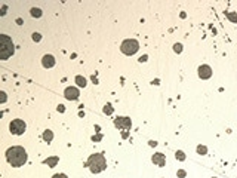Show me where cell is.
I'll return each instance as SVG.
<instances>
[{
  "label": "cell",
  "instance_id": "5",
  "mask_svg": "<svg viewBox=\"0 0 237 178\" xmlns=\"http://www.w3.org/2000/svg\"><path fill=\"white\" fill-rule=\"evenodd\" d=\"M25 128H27V125H25V122L21 120V119H15V120H12L11 125H9L11 132L15 134V135H22V134L25 132Z\"/></svg>",
  "mask_w": 237,
  "mask_h": 178
},
{
  "label": "cell",
  "instance_id": "20",
  "mask_svg": "<svg viewBox=\"0 0 237 178\" xmlns=\"http://www.w3.org/2000/svg\"><path fill=\"white\" fill-rule=\"evenodd\" d=\"M52 178H68V177H67L65 174H55Z\"/></svg>",
  "mask_w": 237,
  "mask_h": 178
},
{
  "label": "cell",
  "instance_id": "10",
  "mask_svg": "<svg viewBox=\"0 0 237 178\" xmlns=\"http://www.w3.org/2000/svg\"><path fill=\"white\" fill-rule=\"evenodd\" d=\"M42 64H43V67L51 68V67H53V65H55V58H53L52 55H45V56H43V59H42Z\"/></svg>",
  "mask_w": 237,
  "mask_h": 178
},
{
  "label": "cell",
  "instance_id": "19",
  "mask_svg": "<svg viewBox=\"0 0 237 178\" xmlns=\"http://www.w3.org/2000/svg\"><path fill=\"white\" fill-rule=\"evenodd\" d=\"M104 111H105L107 114L113 113V109H111V106H110V104H107V106H105V109H104Z\"/></svg>",
  "mask_w": 237,
  "mask_h": 178
},
{
  "label": "cell",
  "instance_id": "6",
  "mask_svg": "<svg viewBox=\"0 0 237 178\" xmlns=\"http://www.w3.org/2000/svg\"><path fill=\"white\" fill-rule=\"evenodd\" d=\"M114 125L117 128H122V129H131L132 122L129 117H117V119H114Z\"/></svg>",
  "mask_w": 237,
  "mask_h": 178
},
{
  "label": "cell",
  "instance_id": "9",
  "mask_svg": "<svg viewBox=\"0 0 237 178\" xmlns=\"http://www.w3.org/2000/svg\"><path fill=\"white\" fill-rule=\"evenodd\" d=\"M151 160H153L157 166H160V168H163V166L166 165V159H165V154H163V153H156V154H153Z\"/></svg>",
  "mask_w": 237,
  "mask_h": 178
},
{
  "label": "cell",
  "instance_id": "24",
  "mask_svg": "<svg viewBox=\"0 0 237 178\" xmlns=\"http://www.w3.org/2000/svg\"><path fill=\"white\" fill-rule=\"evenodd\" d=\"M139 61H141V62H142V61H147V55H144V56H141V58H139Z\"/></svg>",
  "mask_w": 237,
  "mask_h": 178
},
{
  "label": "cell",
  "instance_id": "15",
  "mask_svg": "<svg viewBox=\"0 0 237 178\" xmlns=\"http://www.w3.org/2000/svg\"><path fill=\"white\" fill-rule=\"evenodd\" d=\"M175 157H176L178 160H185V154H184V151H181V150H178V151L175 153Z\"/></svg>",
  "mask_w": 237,
  "mask_h": 178
},
{
  "label": "cell",
  "instance_id": "1",
  "mask_svg": "<svg viewBox=\"0 0 237 178\" xmlns=\"http://www.w3.org/2000/svg\"><path fill=\"white\" fill-rule=\"evenodd\" d=\"M6 159L9 165H12L14 168H20L27 162V151L24 150V147H20V145L11 147L6 151Z\"/></svg>",
  "mask_w": 237,
  "mask_h": 178
},
{
  "label": "cell",
  "instance_id": "25",
  "mask_svg": "<svg viewBox=\"0 0 237 178\" xmlns=\"http://www.w3.org/2000/svg\"><path fill=\"white\" fill-rule=\"evenodd\" d=\"M150 145H153V147H156V145H157V143H156V141H150Z\"/></svg>",
  "mask_w": 237,
  "mask_h": 178
},
{
  "label": "cell",
  "instance_id": "12",
  "mask_svg": "<svg viewBox=\"0 0 237 178\" xmlns=\"http://www.w3.org/2000/svg\"><path fill=\"white\" fill-rule=\"evenodd\" d=\"M76 83L80 86V88H85L86 86V79L83 76H76Z\"/></svg>",
  "mask_w": 237,
  "mask_h": 178
},
{
  "label": "cell",
  "instance_id": "16",
  "mask_svg": "<svg viewBox=\"0 0 237 178\" xmlns=\"http://www.w3.org/2000/svg\"><path fill=\"white\" fill-rule=\"evenodd\" d=\"M31 15H33V17H36V18H39V17H42V11H40V9L33 8V9H31Z\"/></svg>",
  "mask_w": 237,
  "mask_h": 178
},
{
  "label": "cell",
  "instance_id": "7",
  "mask_svg": "<svg viewBox=\"0 0 237 178\" xmlns=\"http://www.w3.org/2000/svg\"><path fill=\"white\" fill-rule=\"evenodd\" d=\"M64 95H65V98H67V100L73 101V100H77L80 94H79V89H77V88L68 86V88L65 89V92H64Z\"/></svg>",
  "mask_w": 237,
  "mask_h": 178
},
{
  "label": "cell",
  "instance_id": "14",
  "mask_svg": "<svg viewBox=\"0 0 237 178\" xmlns=\"http://www.w3.org/2000/svg\"><path fill=\"white\" fill-rule=\"evenodd\" d=\"M227 18L231 21V22H237V14H233V12H225Z\"/></svg>",
  "mask_w": 237,
  "mask_h": 178
},
{
  "label": "cell",
  "instance_id": "11",
  "mask_svg": "<svg viewBox=\"0 0 237 178\" xmlns=\"http://www.w3.org/2000/svg\"><path fill=\"white\" fill-rule=\"evenodd\" d=\"M58 160H59V159H58V157L55 156V157H49V159H46V160H45L43 163H46L48 166H51V168H53V166H56V163H58Z\"/></svg>",
  "mask_w": 237,
  "mask_h": 178
},
{
  "label": "cell",
  "instance_id": "22",
  "mask_svg": "<svg viewBox=\"0 0 237 178\" xmlns=\"http://www.w3.org/2000/svg\"><path fill=\"white\" fill-rule=\"evenodd\" d=\"M185 175H187V172H185V171H178V177H179V178H184Z\"/></svg>",
  "mask_w": 237,
  "mask_h": 178
},
{
  "label": "cell",
  "instance_id": "2",
  "mask_svg": "<svg viewBox=\"0 0 237 178\" xmlns=\"http://www.w3.org/2000/svg\"><path fill=\"white\" fill-rule=\"evenodd\" d=\"M86 166L90 169V172L93 174H98V172H102L105 168H107V162H105V157L102 153H95L92 154L87 162H86Z\"/></svg>",
  "mask_w": 237,
  "mask_h": 178
},
{
  "label": "cell",
  "instance_id": "8",
  "mask_svg": "<svg viewBox=\"0 0 237 178\" xmlns=\"http://www.w3.org/2000/svg\"><path fill=\"white\" fill-rule=\"evenodd\" d=\"M210 76H212V68H210L209 65H200V67H199V77H200V79L206 80V79H209Z\"/></svg>",
  "mask_w": 237,
  "mask_h": 178
},
{
  "label": "cell",
  "instance_id": "13",
  "mask_svg": "<svg viewBox=\"0 0 237 178\" xmlns=\"http://www.w3.org/2000/svg\"><path fill=\"white\" fill-rule=\"evenodd\" d=\"M52 138H53L52 131H45V132H43V140H45L46 143H51V141H52Z\"/></svg>",
  "mask_w": 237,
  "mask_h": 178
},
{
  "label": "cell",
  "instance_id": "18",
  "mask_svg": "<svg viewBox=\"0 0 237 178\" xmlns=\"http://www.w3.org/2000/svg\"><path fill=\"white\" fill-rule=\"evenodd\" d=\"M173 51H175V52H178V54H179V52H181V51H182V46H181V45H179V43H176V45H175V46H173Z\"/></svg>",
  "mask_w": 237,
  "mask_h": 178
},
{
  "label": "cell",
  "instance_id": "4",
  "mask_svg": "<svg viewBox=\"0 0 237 178\" xmlns=\"http://www.w3.org/2000/svg\"><path fill=\"white\" fill-rule=\"evenodd\" d=\"M138 49H139V43H138V40H135V39H126V40H123V43L120 45V51H122L125 55H134V54L138 52Z\"/></svg>",
  "mask_w": 237,
  "mask_h": 178
},
{
  "label": "cell",
  "instance_id": "23",
  "mask_svg": "<svg viewBox=\"0 0 237 178\" xmlns=\"http://www.w3.org/2000/svg\"><path fill=\"white\" fill-rule=\"evenodd\" d=\"M2 101H3V103L6 101V94H5V92H2Z\"/></svg>",
  "mask_w": 237,
  "mask_h": 178
},
{
  "label": "cell",
  "instance_id": "3",
  "mask_svg": "<svg viewBox=\"0 0 237 178\" xmlns=\"http://www.w3.org/2000/svg\"><path fill=\"white\" fill-rule=\"evenodd\" d=\"M12 54H14V43H12V40L9 39V36L2 34V36H0V58L5 61Z\"/></svg>",
  "mask_w": 237,
  "mask_h": 178
},
{
  "label": "cell",
  "instance_id": "17",
  "mask_svg": "<svg viewBox=\"0 0 237 178\" xmlns=\"http://www.w3.org/2000/svg\"><path fill=\"white\" fill-rule=\"evenodd\" d=\"M197 153H199V154H206V153H207V148H206L204 145H199V147H197Z\"/></svg>",
  "mask_w": 237,
  "mask_h": 178
},
{
  "label": "cell",
  "instance_id": "21",
  "mask_svg": "<svg viewBox=\"0 0 237 178\" xmlns=\"http://www.w3.org/2000/svg\"><path fill=\"white\" fill-rule=\"evenodd\" d=\"M33 40H34V42H39V40H40V34L34 33V34H33Z\"/></svg>",
  "mask_w": 237,
  "mask_h": 178
}]
</instances>
